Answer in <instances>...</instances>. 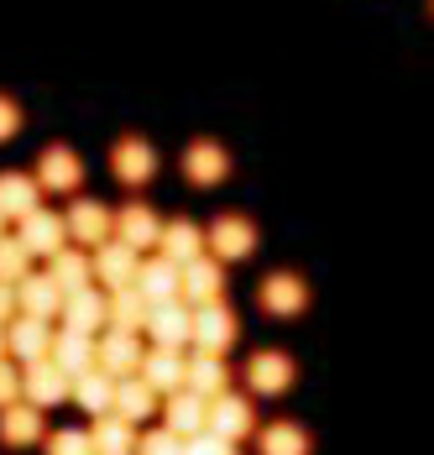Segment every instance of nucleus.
<instances>
[{"mask_svg": "<svg viewBox=\"0 0 434 455\" xmlns=\"http://www.w3.org/2000/svg\"><path fill=\"white\" fill-rule=\"evenodd\" d=\"M141 362H147V346H141L136 330H105V335H94V366L110 371L116 382L121 377H136Z\"/></svg>", "mask_w": 434, "mask_h": 455, "instance_id": "f257e3e1", "label": "nucleus"}, {"mask_svg": "<svg viewBox=\"0 0 434 455\" xmlns=\"http://www.w3.org/2000/svg\"><path fill=\"white\" fill-rule=\"evenodd\" d=\"M205 246L215 262H246L257 251V226L246 215H220L215 226L205 230Z\"/></svg>", "mask_w": 434, "mask_h": 455, "instance_id": "f03ea898", "label": "nucleus"}, {"mask_svg": "<svg viewBox=\"0 0 434 455\" xmlns=\"http://www.w3.org/2000/svg\"><path fill=\"white\" fill-rule=\"evenodd\" d=\"M241 324H236V309L220 299V304H205L194 309V351H210V356H225L236 346Z\"/></svg>", "mask_w": 434, "mask_h": 455, "instance_id": "7ed1b4c3", "label": "nucleus"}, {"mask_svg": "<svg viewBox=\"0 0 434 455\" xmlns=\"http://www.w3.org/2000/svg\"><path fill=\"white\" fill-rule=\"evenodd\" d=\"M147 340L163 346V351H189V346H194V309H189L183 299L157 304V309L147 315Z\"/></svg>", "mask_w": 434, "mask_h": 455, "instance_id": "20e7f679", "label": "nucleus"}, {"mask_svg": "<svg viewBox=\"0 0 434 455\" xmlns=\"http://www.w3.org/2000/svg\"><path fill=\"white\" fill-rule=\"evenodd\" d=\"M21 398L37 403V409H52L63 398H74V377L52 362V356L47 362H32V366H21Z\"/></svg>", "mask_w": 434, "mask_h": 455, "instance_id": "39448f33", "label": "nucleus"}, {"mask_svg": "<svg viewBox=\"0 0 434 455\" xmlns=\"http://www.w3.org/2000/svg\"><path fill=\"white\" fill-rule=\"evenodd\" d=\"M178 299L189 309H205V304H220L225 299V273H220L215 257H199V262L178 267Z\"/></svg>", "mask_w": 434, "mask_h": 455, "instance_id": "423d86ee", "label": "nucleus"}, {"mask_svg": "<svg viewBox=\"0 0 434 455\" xmlns=\"http://www.w3.org/2000/svg\"><path fill=\"white\" fill-rule=\"evenodd\" d=\"M5 351H11V356H16L21 366L47 362V356H52V330H47V319H37V315H16L11 324H5Z\"/></svg>", "mask_w": 434, "mask_h": 455, "instance_id": "0eeeda50", "label": "nucleus"}, {"mask_svg": "<svg viewBox=\"0 0 434 455\" xmlns=\"http://www.w3.org/2000/svg\"><path fill=\"white\" fill-rule=\"evenodd\" d=\"M43 440H47V424H43V409L37 403L16 398V403L0 409V445L27 451V445H43Z\"/></svg>", "mask_w": 434, "mask_h": 455, "instance_id": "6e6552de", "label": "nucleus"}, {"mask_svg": "<svg viewBox=\"0 0 434 455\" xmlns=\"http://www.w3.org/2000/svg\"><path fill=\"white\" fill-rule=\"evenodd\" d=\"M32 257H58L63 246H68V215H58V210H37V215H27L21 220V235H16Z\"/></svg>", "mask_w": 434, "mask_h": 455, "instance_id": "1a4fd4ad", "label": "nucleus"}, {"mask_svg": "<svg viewBox=\"0 0 434 455\" xmlns=\"http://www.w3.org/2000/svg\"><path fill=\"white\" fill-rule=\"evenodd\" d=\"M63 330H79V335H100L110 330V293L105 288H79L63 299Z\"/></svg>", "mask_w": 434, "mask_h": 455, "instance_id": "9d476101", "label": "nucleus"}, {"mask_svg": "<svg viewBox=\"0 0 434 455\" xmlns=\"http://www.w3.org/2000/svg\"><path fill=\"white\" fill-rule=\"evenodd\" d=\"M89 262H94V277H100V283H105V293H110V288H131V277H136V267H141V251L126 246L121 235H110L105 246H94V257H89Z\"/></svg>", "mask_w": 434, "mask_h": 455, "instance_id": "9b49d317", "label": "nucleus"}, {"mask_svg": "<svg viewBox=\"0 0 434 455\" xmlns=\"http://www.w3.org/2000/svg\"><path fill=\"white\" fill-rule=\"evenodd\" d=\"M252 429H257V409H252V398H241V393H220V398H210V435L241 445Z\"/></svg>", "mask_w": 434, "mask_h": 455, "instance_id": "f8f14e48", "label": "nucleus"}, {"mask_svg": "<svg viewBox=\"0 0 434 455\" xmlns=\"http://www.w3.org/2000/svg\"><path fill=\"white\" fill-rule=\"evenodd\" d=\"M163 424L183 435V440H194V435H205L210 429V398H199L194 387H178L163 398Z\"/></svg>", "mask_w": 434, "mask_h": 455, "instance_id": "ddd939ff", "label": "nucleus"}, {"mask_svg": "<svg viewBox=\"0 0 434 455\" xmlns=\"http://www.w3.org/2000/svg\"><path fill=\"white\" fill-rule=\"evenodd\" d=\"M257 304L267 309V315H277V319L299 315V309L309 304L304 277H299V273H267V277H261V288H257Z\"/></svg>", "mask_w": 434, "mask_h": 455, "instance_id": "4468645a", "label": "nucleus"}, {"mask_svg": "<svg viewBox=\"0 0 434 455\" xmlns=\"http://www.w3.org/2000/svg\"><path fill=\"white\" fill-rule=\"evenodd\" d=\"M136 377L168 398V393H178V387H189V356H183V351H163V346H152Z\"/></svg>", "mask_w": 434, "mask_h": 455, "instance_id": "2eb2a0df", "label": "nucleus"}, {"mask_svg": "<svg viewBox=\"0 0 434 455\" xmlns=\"http://www.w3.org/2000/svg\"><path fill=\"white\" fill-rule=\"evenodd\" d=\"M116 235V215L100 204V199H79L74 210H68V241H79V246H105Z\"/></svg>", "mask_w": 434, "mask_h": 455, "instance_id": "dca6fc26", "label": "nucleus"}, {"mask_svg": "<svg viewBox=\"0 0 434 455\" xmlns=\"http://www.w3.org/2000/svg\"><path fill=\"white\" fill-rule=\"evenodd\" d=\"M110 168H116L121 183H152V173H157V152H152V141H141V137H121L116 147H110Z\"/></svg>", "mask_w": 434, "mask_h": 455, "instance_id": "f3484780", "label": "nucleus"}, {"mask_svg": "<svg viewBox=\"0 0 434 455\" xmlns=\"http://www.w3.org/2000/svg\"><path fill=\"white\" fill-rule=\"evenodd\" d=\"M230 173V157H225V147L220 141H189L183 147V179L199 183V188H210Z\"/></svg>", "mask_w": 434, "mask_h": 455, "instance_id": "a211bd4d", "label": "nucleus"}, {"mask_svg": "<svg viewBox=\"0 0 434 455\" xmlns=\"http://www.w3.org/2000/svg\"><path fill=\"white\" fill-rule=\"evenodd\" d=\"M210 246H205V230L194 226V220H168L163 226V241H157V257H168L173 267H189V262H199Z\"/></svg>", "mask_w": 434, "mask_h": 455, "instance_id": "6ab92c4d", "label": "nucleus"}, {"mask_svg": "<svg viewBox=\"0 0 434 455\" xmlns=\"http://www.w3.org/2000/svg\"><path fill=\"white\" fill-rule=\"evenodd\" d=\"M43 210V183L27 173H0V215L5 220H27Z\"/></svg>", "mask_w": 434, "mask_h": 455, "instance_id": "aec40b11", "label": "nucleus"}, {"mask_svg": "<svg viewBox=\"0 0 434 455\" xmlns=\"http://www.w3.org/2000/svg\"><path fill=\"white\" fill-rule=\"evenodd\" d=\"M131 288H136L152 309H157V304H173V299H178V267L168 262V257H152V262H141V267H136Z\"/></svg>", "mask_w": 434, "mask_h": 455, "instance_id": "412c9836", "label": "nucleus"}, {"mask_svg": "<svg viewBox=\"0 0 434 455\" xmlns=\"http://www.w3.org/2000/svg\"><path fill=\"white\" fill-rule=\"evenodd\" d=\"M16 304H21V315L52 319V315H63V288H58L47 273H27L21 283H16Z\"/></svg>", "mask_w": 434, "mask_h": 455, "instance_id": "4be33fe9", "label": "nucleus"}, {"mask_svg": "<svg viewBox=\"0 0 434 455\" xmlns=\"http://www.w3.org/2000/svg\"><path fill=\"white\" fill-rule=\"evenodd\" d=\"M246 382H252V393H288L293 387V362L283 356V351H257L252 362H246Z\"/></svg>", "mask_w": 434, "mask_h": 455, "instance_id": "5701e85b", "label": "nucleus"}, {"mask_svg": "<svg viewBox=\"0 0 434 455\" xmlns=\"http://www.w3.org/2000/svg\"><path fill=\"white\" fill-rule=\"evenodd\" d=\"M116 413H121L126 424H147L152 413H163V393L147 387L141 377H121V382H116Z\"/></svg>", "mask_w": 434, "mask_h": 455, "instance_id": "b1692460", "label": "nucleus"}, {"mask_svg": "<svg viewBox=\"0 0 434 455\" xmlns=\"http://www.w3.org/2000/svg\"><path fill=\"white\" fill-rule=\"evenodd\" d=\"M136 424H126L121 413H100L94 424H89V445L94 455H136Z\"/></svg>", "mask_w": 434, "mask_h": 455, "instance_id": "393cba45", "label": "nucleus"}, {"mask_svg": "<svg viewBox=\"0 0 434 455\" xmlns=\"http://www.w3.org/2000/svg\"><path fill=\"white\" fill-rule=\"evenodd\" d=\"M37 183H43V188H58V194H68V188L84 183V163H79L68 147H47L43 157H37Z\"/></svg>", "mask_w": 434, "mask_h": 455, "instance_id": "a878e982", "label": "nucleus"}, {"mask_svg": "<svg viewBox=\"0 0 434 455\" xmlns=\"http://www.w3.org/2000/svg\"><path fill=\"white\" fill-rule=\"evenodd\" d=\"M74 403L84 413H116V377L110 371H100V366H89V371H79L74 377Z\"/></svg>", "mask_w": 434, "mask_h": 455, "instance_id": "bb28decb", "label": "nucleus"}, {"mask_svg": "<svg viewBox=\"0 0 434 455\" xmlns=\"http://www.w3.org/2000/svg\"><path fill=\"white\" fill-rule=\"evenodd\" d=\"M116 235L141 251V246H157V241H163V220H157L152 204H126V210L116 215Z\"/></svg>", "mask_w": 434, "mask_h": 455, "instance_id": "cd10ccee", "label": "nucleus"}, {"mask_svg": "<svg viewBox=\"0 0 434 455\" xmlns=\"http://www.w3.org/2000/svg\"><path fill=\"white\" fill-rule=\"evenodd\" d=\"M47 277H52V283L63 288V299H68V293H79V288H89V283H94V262H89L84 251L63 246V251L47 262Z\"/></svg>", "mask_w": 434, "mask_h": 455, "instance_id": "c85d7f7f", "label": "nucleus"}, {"mask_svg": "<svg viewBox=\"0 0 434 455\" xmlns=\"http://www.w3.org/2000/svg\"><path fill=\"white\" fill-rule=\"evenodd\" d=\"M189 387L199 393V398H220V393H230V366L210 356V351H194L189 356Z\"/></svg>", "mask_w": 434, "mask_h": 455, "instance_id": "c756f323", "label": "nucleus"}, {"mask_svg": "<svg viewBox=\"0 0 434 455\" xmlns=\"http://www.w3.org/2000/svg\"><path fill=\"white\" fill-rule=\"evenodd\" d=\"M52 362L63 366L68 377H79L94 366V335H79V330H63V335H52Z\"/></svg>", "mask_w": 434, "mask_h": 455, "instance_id": "7c9ffc66", "label": "nucleus"}, {"mask_svg": "<svg viewBox=\"0 0 434 455\" xmlns=\"http://www.w3.org/2000/svg\"><path fill=\"white\" fill-rule=\"evenodd\" d=\"M147 315H152V304L136 293V288H110V330H147Z\"/></svg>", "mask_w": 434, "mask_h": 455, "instance_id": "2f4dec72", "label": "nucleus"}, {"mask_svg": "<svg viewBox=\"0 0 434 455\" xmlns=\"http://www.w3.org/2000/svg\"><path fill=\"white\" fill-rule=\"evenodd\" d=\"M261 455H309V435L299 424H267L257 435Z\"/></svg>", "mask_w": 434, "mask_h": 455, "instance_id": "473e14b6", "label": "nucleus"}, {"mask_svg": "<svg viewBox=\"0 0 434 455\" xmlns=\"http://www.w3.org/2000/svg\"><path fill=\"white\" fill-rule=\"evenodd\" d=\"M32 273V251L16 235H0V283H21Z\"/></svg>", "mask_w": 434, "mask_h": 455, "instance_id": "72a5a7b5", "label": "nucleus"}, {"mask_svg": "<svg viewBox=\"0 0 434 455\" xmlns=\"http://www.w3.org/2000/svg\"><path fill=\"white\" fill-rule=\"evenodd\" d=\"M136 455H183V435H173L168 424H163V429H147V435L136 440Z\"/></svg>", "mask_w": 434, "mask_h": 455, "instance_id": "f704fd0d", "label": "nucleus"}, {"mask_svg": "<svg viewBox=\"0 0 434 455\" xmlns=\"http://www.w3.org/2000/svg\"><path fill=\"white\" fill-rule=\"evenodd\" d=\"M43 445H47V455H94L89 429H58V435H47Z\"/></svg>", "mask_w": 434, "mask_h": 455, "instance_id": "c9c22d12", "label": "nucleus"}, {"mask_svg": "<svg viewBox=\"0 0 434 455\" xmlns=\"http://www.w3.org/2000/svg\"><path fill=\"white\" fill-rule=\"evenodd\" d=\"M183 455H241L236 451V440H220V435H194V440H183Z\"/></svg>", "mask_w": 434, "mask_h": 455, "instance_id": "e433bc0d", "label": "nucleus"}, {"mask_svg": "<svg viewBox=\"0 0 434 455\" xmlns=\"http://www.w3.org/2000/svg\"><path fill=\"white\" fill-rule=\"evenodd\" d=\"M16 398H21V366L0 356V409H5V403H16Z\"/></svg>", "mask_w": 434, "mask_h": 455, "instance_id": "4c0bfd02", "label": "nucleus"}, {"mask_svg": "<svg viewBox=\"0 0 434 455\" xmlns=\"http://www.w3.org/2000/svg\"><path fill=\"white\" fill-rule=\"evenodd\" d=\"M16 126H21V105L0 94V141H5V137H16Z\"/></svg>", "mask_w": 434, "mask_h": 455, "instance_id": "58836bf2", "label": "nucleus"}, {"mask_svg": "<svg viewBox=\"0 0 434 455\" xmlns=\"http://www.w3.org/2000/svg\"><path fill=\"white\" fill-rule=\"evenodd\" d=\"M16 315H21V304H16V283H0V324H11Z\"/></svg>", "mask_w": 434, "mask_h": 455, "instance_id": "ea45409f", "label": "nucleus"}, {"mask_svg": "<svg viewBox=\"0 0 434 455\" xmlns=\"http://www.w3.org/2000/svg\"><path fill=\"white\" fill-rule=\"evenodd\" d=\"M0 356H5V324H0Z\"/></svg>", "mask_w": 434, "mask_h": 455, "instance_id": "a19ab883", "label": "nucleus"}, {"mask_svg": "<svg viewBox=\"0 0 434 455\" xmlns=\"http://www.w3.org/2000/svg\"><path fill=\"white\" fill-rule=\"evenodd\" d=\"M0 235H5V215H0Z\"/></svg>", "mask_w": 434, "mask_h": 455, "instance_id": "79ce46f5", "label": "nucleus"}]
</instances>
